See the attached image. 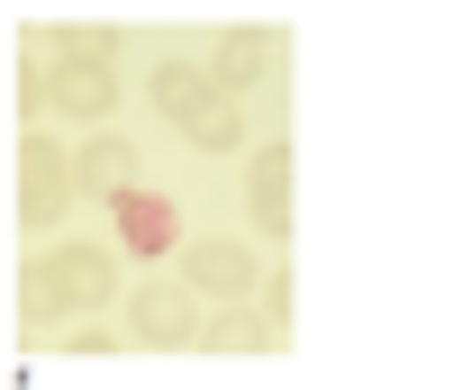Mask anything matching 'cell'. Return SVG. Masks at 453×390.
Returning <instances> with one entry per match:
<instances>
[{"instance_id":"1","label":"cell","mask_w":453,"mask_h":390,"mask_svg":"<svg viewBox=\"0 0 453 390\" xmlns=\"http://www.w3.org/2000/svg\"><path fill=\"white\" fill-rule=\"evenodd\" d=\"M119 227H127V246H173V209L155 200V191H127V200H119Z\"/></svg>"}]
</instances>
